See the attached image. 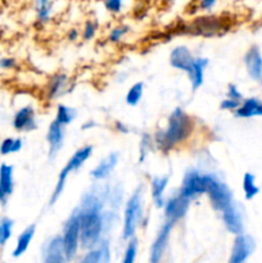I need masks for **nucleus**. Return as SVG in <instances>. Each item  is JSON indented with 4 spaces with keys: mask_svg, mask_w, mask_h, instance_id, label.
<instances>
[{
    "mask_svg": "<svg viewBox=\"0 0 262 263\" xmlns=\"http://www.w3.org/2000/svg\"><path fill=\"white\" fill-rule=\"evenodd\" d=\"M193 130H194V122L192 117L182 108H176L170 115L166 128L156 133L154 143L159 151L169 153L175 146L186 141L193 134Z\"/></svg>",
    "mask_w": 262,
    "mask_h": 263,
    "instance_id": "1",
    "label": "nucleus"
},
{
    "mask_svg": "<svg viewBox=\"0 0 262 263\" xmlns=\"http://www.w3.org/2000/svg\"><path fill=\"white\" fill-rule=\"evenodd\" d=\"M80 217V243L84 249H91L97 246L102 235L103 221L102 208L79 207Z\"/></svg>",
    "mask_w": 262,
    "mask_h": 263,
    "instance_id": "2",
    "label": "nucleus"
},
{
    "mask_svg": "<svg viewBox=\"0 0 262 263\" xmlns=\"http://www.w3.org/2000/svg\"><path fill=\"white\" fill-rule=\"evenodd\" d=\"M92 154V146L91 145H85L82 148L77 149L74 152L73 156L68 159L66 166L63 167L61 172H59V176H58V181H57L55 187H54V192L50 197V204H55L57 200L59 199V197L62 195L63 193L64 186H66V181H67V177L69 176L72 171H76L79 170L80 167L84 166L85 162L91 157Z\"/></svg>",
    "mask_w": 262,
    "mask_h": 263,
    "instance_id": "3",
    "label": "nucleus"
},
{
    "mask_svg": "<svg viewBox=\"0 0 262 263\" xmlns=\"http://www.w3.org/2000/svg\"><path fill=\"white\" fill-rule=\"evenodd\" d=\"M205 194L213 210L222 212L234 202L233 193L225 182L220 181L215 175L205 174Z\"/></svg>",
    "mask_w": 262,
    "mask_h": 263,
    "instance_id": "4",
    "label": "nucleus"
},
{
    "mask_svg": "<svg viewBox=\"0 0 262 263\" xmlns=\"http://www.w3.org/2000/svg\"><path fill=\"white\" fill-rule=\"evenodd\" d=\"M225 28L228 30L229 23L226 22L223 17H218V15H202V17L195 18L189 25L184 26L182 32L211 37V36L220 33Z\"/></svg>",
    "mask_w": 262,
    "mask_h": 263,
    "instance_id": "5",
    "label": "nucleus"
},
{
    "mask_svg": "<svg viewBox=\"0 0 262 263\" xmlns=\"http://www.w3.org/2000/svg\"><path fill=\"white\" fill-rule=\"evenodd\" d=\"M143 216V190L136 189L128 198L125 208V221H123V239H131L135 235L136 228Z\"/></svg>",
    "mask_w": 262,
    "mask_h": 263,
    "instance_id": "6",
    "label": "nucleus"
},
{
    "mask_svg": "<svg viewBox=\"0 0 262 263\" xmlns=\"http://www.w3.org/2000/svg\"><path fill=\"white\" fill-rule=\"evenodd\" d=\"M62 240H63V249L67 261H71L76 256L80 243V217L77 210L72 213L64 225Z\"/></svg>",
    "mask_w": 262,
    "mask_h": 263,
    "instance_id": "7",
    "label": "nucleus"
},
{
    "mask_svg": "<svg viewBox=\"0 0 262 263\" xmlns=\"http://www.w3.org/2000/svg\"><path fill=\"white\" fill-rule=\"evenodd\" d=\"M179 194L189 200L205 194V174L202 175L195 170L188 171L182 179Z\"/></svg>",
    "mask_w": 262,
    "mask_h": 263,
    "instance_id": "8",
    "label": "nucleus"
},
{
    "mask_svg": "<svg viewBox=\"0 0 262 263\" xmlns=\"http://www.w3.org/2000/svg\"><path fill=\"white\" fill-rule=\"evenodd\" d=\"M12 125L14 130L20 133H31V131L38 128V122H36V113L31 105H25L20 108L13 116Z\"/></svg>",
    "mask_w": 262,
    "mask_h": 263,
    "instance_id": "9",
    "label": "nucleus"
},
{
    "mask_svg": "<svg viewBox=\"0 0 262 263\" xmlns=\"http://www.w3.org/2000/svg\"><path fill=\"white\" fill-rule=\"evenodd\" d=\"M189 205L190 200L181 197L180 194L170 198L169 200H166V203L163 205L164 216H166L167 221L171 223H175L179 220H181L186 215L188 210H189Z\"/></svg>",
    "mask_w": 262,
    "mask_h": 263,
    "instance_id": "10",
    "label": "nucleus"
},
{
    "mask_svg": "<svg viewBox=\"0 0 262 263\" xmlns=\"http://www.w3.org/2000/svg\"><path fill=\"white\" fill-rule=\"evenodd\" d=\"M254 247H256V244L251 236L239 234L234 241L233 252H231L229 263H244L246 259L253 253Z\"/></svg>",
    "mask_w": 262,
    "mask_h": 263,
    "instance_id": "11",
    "label": "nucleus"
},
{
    "mask_svg": "<svg viewBox=\"0 0 262 263\" xmlns=\"http://www.w3.org/2000/svg\"><path fill=\"white\" fill-rule=\"evenodd\" d=\"M13 167L8 163L0 164V204L5 207L10 195L14 190Z\"/></svg>",
    "mask_w": 262,
    "mask_h": 263,
    "instance_id": "12",
    "label": "nucleus"
},
{
    "mask_svg": "<svg viewBox=\"0 0 262 263\" xmlns=\"http://www.w3.org/2000/svg\"><path fill=\"white\" fill-rule=\"evenodd\" d=\"M46 140L49 144V157L54 158L62 149L64 143V126L55 120L50 123L46 134Z\"/></svg>",
    "mask_w": 262,
    "mask_h": 263,
    "instance_id": "13",
    "label": "nucleus"
},
{
    "mask_svg": "<svg viewBox=\"0 0 262 263\" xmlns=\"http://www.w3.org/2000/svg\"><path fill=\"white\" fill-rule=\"evenodd\" d=\"M172 226H174V223H171L167 221V222L162 226L161 230H159L158 235H157L156 240H154L153 246H152V248H151V262L152 263H158L162 259L164 249H166L167 243H169L170 234H171Z\"/></svg>",
    "mask_w": 262,
    "mask_h": 263,
    "instance_id": "14",
    "label": "nucleus"
},
{
    "mask_svg": "<svg viewBox=\"0 0 262 263\" xmlns=\"http://www.w3.org/2000/svg\"><path fill=\"white\" fill-rule=\"evenodd\" d=\"M244 64L247 72L254 81L262 80V54L258 46H252L244 55Z\"/></svg>",
    "mask_w": 262,
    "mask_h": 263,
    "instance_id": "15",
    "label": "nucleus"
},
{
    "mask_svg": "<svg viewBox=\"0 0 262 263\" xmlns=\"http://www.w3.org/2000/svg\"><path fill=\"white\" fill-rule=\"evenodd\" d=\"M195 57L193 55L192 51L186 48V46H176L172 49L171 54H170V64L174 68L180 69V71L188 72L192 67L193 62H194Z\"/></svg>",
    "mask_w": 262,
    "mask_h": 263,
    "instance_id": "16",
    "label": "nucleus"
},
{
    "mask_svg": "<svg viewBox=\"0 0 262 263\" xmlns=\"http://www.w3.org/2000/svg\"><path fill=\"white\" fill-rule=\"evenodd\" d=\"M222 220L228 231H230L231 234H235V235L241 234V231H243V220H241L240 212L238 211L236 205L234 204V202L222 211Z\"/></svg>",
    "mask_w": 262,
    "mask_h": 263,
    "instance_id": "17",
    "label": "nucleus"
},
{
    "mask_svg": "<svg viewBox=\"0 0 262 263\" xmlns=\"http://www.w3.org/2000/svg\"><path fill=\"white\" fill-rule=\"evenodd\" d=\"M118 163V153H110L105 157L104 159L99 162L97 164L94 170L90 172L91 177L97 181H100V180H105L110 174L113 172V170L116 168Z\"/></svg>",
    "mask_w": 262,
    "mask_h": 263,
    "instance_id": "18",
    "label": "nucleus"
},
{
    "mask_svg": "<svg viewBox=\"0 0 262 263\" xmlns=\"http://www.w3.org/2000/svg\"><path fill=\"white\" fill-rule=\"evenodd\" d=\"M66 261L67 258L64 254L62 236H55L49 241L44 263H66Z\"/></svg>",
    "mask_w": 262,
    "mask_h": 263,
    "instance_id": "19",
    "label": "nucleus"
},
{
    "mask_svg": "<svg viewBox=\"0 0 262 263\" xmlns=\"http://www.w3.org/2000/svg\"><path fill=\"white\" fill-rule=\"evenodd\" d=\"M208 66V59L207 58H195L193 62L192 67L189 71L186 72L189 76L190 84H192V89L197 90L199 89L204 81V69Z\"/></svg>",
    "mask_w": 262,
    "mask_h": 263,
    "instance_id": "20",
    "label": "nucleus"
},
{
    "mask_svg": "<svg viewBox=\"0 0 262 263\" xmlns=\"http://www.w3.org/2000/svg\"><path fill=\"white\" fill-rule=\"evenodd\" d=\"M67 85H68V77L64 73H55L50 77L48 82L46 95L48 99H57L67 92Z\"/></svg>",
    "mask_w": 262,
    "mask_h": 263,
    "instance_id": "21",
    "label": "nucleus"
},
{
    "mask_svg": "<svg viewBox=\"0 0 262 263\" xmlns=\"http://www.w3.org/2000/svg\"><path fill=\"white\" fill-rule=\"evenodd\" d=\"M167 185H169V177L167 176H156L152 179V198H153V202L157 208H162L164 205V203H166L163 194Z\"/></svg>",
    "mask_w": 262,
    "mask_h": 263,
    "instance_id": "22",
    "label": "nucleus"
},
{
    "mask_svg": "<svg viewBox=\"0 0 262 263\" xmlns=\"http://www.w3.org/2000/svg\"><path fill=\"white\" fill-rule=\"evenodd\" d=\"M235 116L239 118H249L254 116H262V103L256 98H249L241 102L240 107L235 110Z\"/></svg>",
    "mask_w": 262,
    "mask_h": 263,
    "instance_id": "23",
    "label": "nucleus"
},
{
    "mask_svg": "<svg viewBox=\"0 0 262 263\" xmlns=\"http://www.w3.org/2000/svg\"><path fill=\"white\" fill-rule=\"evenodd\" d=\"M33 9H35L36 21L39 25H46L50 21L54 9V2L53 0H35Z\"/></svg>",
    "mask_w": 262,
    "mask_h": 263,
    "instance_id": "24",
    "label": "nucleus"
},
{
    "mask_svg": "<svg viewBox=\"0 0 262 263\" xmlns=\"http://www.w3.org/2000/svg\"><path fill=\"white\" fill-rule=\"evenodd\" d=\"M35 231L36 226L30 225L21 233V235L18 236L17 239V246H15L14 251H13V257H15V258H17V257H21L26 251H27L33 235H35Z\"/></svg>",
    "mask_w": 262,
    "mask_h": 263,
    "instance_id": "25",
    "label": "nucleus"
},
{
    "mask_svg": "<svg viewBox=\"0 0 262 263\" xmlns=\"http://www.w3.org/2000/svg\"><path fill=\"white\" fill-rule=\"evenodd\" d=\"M109 262V249L107 244L100 246V248L90 251L79 263H108Z\"/></svg>",
    "mask_w": 262,
    "mask_h": 263,
    "instance_id": "26",
    "label": "nucleus"
},
{
    "mask_svg": "<svg viewBox=\"0 0 262 263\" xmlns=\"http://www.w3.org/2000/svg\"><path fill=\"white\" fill-rule=\"evenodd\" d=\"M23 141L20 138H5L0 143V156L18 153L22 149Z\"/></svg>",
    "mask_w": 262,
    "mask_h": 263,
    "instance_id": "27",
    "label": "nucleus"
},
{
    "mask_svg": "<svg viewBox=\"0 0 262 263\" xmlns=\"http://www.w3.org/2000/svg\"><path fill=\"white\" fill-rule=\"evenodd\" d=\"M76 116L77 112L74 108H69L64 104H59L58 108H57L55 121L61 123V125L67 126L76 118Z\"/></svg>",
    "mask_w": 262,
    "mask_h": 263,
    "instance_id": "28",
    "label": "nucleus"
},
{
    "mask_svg": "<svg viewBox=\"0 0 262 263\" xmlns=\"http://www.w3.org/2000/svg\"><path fill=\"white\" fill-rule=\"evenodd\" d=\"M243 190L246 199L251 200L259 193V187L256 185V177L252 174L247 172L243 177Z\"/></svg>",
    "mask_w": 262,
    "mask_h": 263,
    "instance_id": "29",
    "label": "nucleus"
},
{
    "mask_svg": "<svg viewBox=\"0 0 262 263\" xmlns=\"http://www.w3.org/2000/svg\"><path fill=\"white\" fill-rule=\"evenodd\" d=\"M144 92V84L143 82H136L133 86L128 89L127 94H126V103L128 105H138L139 102L141 100Z\"/></svg>",
    "mask_w": 262,
    "mask_h": 263,
    "instance_id": "30",
    "label": "nucleus"
},
{
    "mask_svg": "<svg viewBox=\"0 0 262 263\" xmlns=\"http://www.w3.org/2000/svg\"><path fill=\"white\" fill-rule=\"evenodd\" d=\"M13 225H14V222L9 217L0 218V246H5V243L10 239Z\"/></svg>",
    "mask_w": 262,
    "mask_h": 263,
    "instance_id": "31",
    "label": "nucleus"
},
{
    "mask_svg": "<svg viewBox=\"0 0 262 263\" xmlns=\"http://www.w3.org/2000/svg\"><path fill=\"white\" fill-rule=\"evenodd\" d=\"M130 30H131L130 26H127V25L116 26V27H113L112 30H110L109 36H108V40L113 44L120 43V41L122 40V39L125 37L128 32H130Z\"/></svg>",
    "mask_w": 262,
    "mask_h": 263,
    "instance_id": "32",
    "label": "nucleus"
},
{
    "mask_svg": "<svg viewBox=\"0 0 262 263\" xmlns=\"http://www.w3.org/2000/svg\"><path fill=\"white\" fill-rule=\"evenodd\" d=\"M136 253H138V240L134 238L130 239L127 248H126L125 257H123L122 263H135Z\"/></svg>",
    "mask_w": 262,
    "mask_h": 263,
    "instance_id": "33",
    "label": "nucleus"
},
{
    "mask_svg": "<svg viewBox=\"0 0 262 263\" xmlns=\"http://www.w3.org/2000/svg\"><path fill=\"white\" fill-rule=\"evenodd\" d=\"M98 31V23L95 21L89 20L85 22L84 28H82V39L85 41H89L91 39H94V36L97 35Z\"/></svg>",
    "mask_w": 262,
    "mask_h": 263,
    "instance_id": "34",
    "label": "nucleus"
},
{
    "mask_svg": "<svg viewBox=\"0 0 262 263\" xmlns=\"http://www.w3.org/2000/svg\"><path fill=\"white\" fill-rule=\"evenodd\" d=\"M151 145H152V138L149 134H144L143 136H141V140H140V157H139V162L140 163H143L144 161H145L146 156H148L149 153V149H151Z\"/></svg>",
    "mask_w": 262,
    "mask_h": 263,
    "instance_id": "35",
    "label": "nucleus"
},
{
    "mask_svg": "<svg viewBox=\"0 0 262 263\" xmlns=\"http://www.w3.org/2000/svg\"><path fill=\"white\" fill-rule=\"evenodd\" d=\"M123 0H103L104 8L112 14H118L122 10Z\"/></svg>",
    "mask_w": 262,
    "mask_h": 263,
    "instance_id": "36",
    "label": "nucleus"
},
{
    "mask_svg": "<svg viewBox=\"0 0 262 263\" xmlns=\"http://www.w3.org/2000/svg\"><path fill=\"white\" fill-rule=\"evenodd\" d=\"M241 104V100H235V99H231V98H228V99L222 100L220 103V108L223 110H234L235 112Z\"/></svg>",
    "mask_w": 262,
    "mask_h": 263,
    "instance_id": "37",
    "label": "nucleus"
},
{
    "mask_svg": "<svg viewBox=\"0 0 262 263\" xmlns=\"http://www.w3.org/2000/svg\"><path fill=\"white\" fill-rule=\"evenodd\" d=\"M17 67V61L13 57H2L0 58V69H4V71H9Z\"/></svg>",
    "mask_w": 262,
    "mask_h": 263,
    "instance_id": "38",
    "label": "nucleus"
},
{
    "mask_svg": "<svg viewBox=\"0 0 262 263\" xmlns=\"http://www.w3.org/2000/svg\"><path fill=\"white\" fill-rule=\"evenodd\" d=\"M217 4V0H199L198 2V9L203 12H210Z\"/></svg>",
    "mask_w": 262,
    "mask_h": 263,
    "instance_id": "39",
    "label": "nucleus"
},
{
    "mask_svg": "<svg viewBox=\"0 0 262 263\" xmlns=\"http://www.w3.org/2000/svg\"><path fill=\"white\" fill-rule=\"evenodd\" d=\"M228 98H231V99H235V100H241L243 99V95L239 92L238 87H236L235 85L230 84L228 89Z\"/></svg>",
    "mask_w": 262,
    "mask_h": 263,
    "instance_id": "40",
    "label": "nucleus"
},
{
    "mask_svg": "<svg viewBox=\"0 0 262 263\" xmlns=\"http://www.w3.org/2000/svg\"><path fill=\"white\" fill-rule=\"evenodd\" d=\"M115 127H116V130L118 131V133H122V134H127L128 133V127H127V126H126L125 123L120 122V121H116Z\"/></svg>",
    "mask_w": 262,
    "mask_h": 263,
    "instance_id": "41",
    "label": "nucleus"
},
{
    "mask_svg": "<svg viewBox=\"0 0 262 263\" xmlns=\"http://www.w3.org/2000/svg\"><path fill=\"white\" fill-rule=\"evenodd\" d=\"M79 36H80V32L77 28H71V30L68 31V39L71 41H76L77 39H79Z\"/></svg>",
    "mask_w": 262,
    "mask_h": 263,
    "instance_id": "42",
    "label": "nucleus"
},
{
    "mask_svg": "<svg viewBox=\"0 0 262 263\" xmlns=\"http://www.w3.org/2000/svg\"><path fill=\"white\" fill-rule=\"evenodd\" d=\"M95 126H97V123H95L94 121H89V122H86L82 125V130H87V128L95 127Z\"/></svg>",
    "mask_w": 262,
    "mask_h": 263,
    "instance_id": "43",
    "label": "nucleus"
},
{
    "mask_svg": "<svg viewBox=\"0 0 262 263\" xmlns=\"http://www.w3.org/2000/svg\"><path fill=\"white\" fill-rule=\"evenodd\" d=\"M0 143H2V139H0Z\"/></svg>",
    "mask_w": 262,
    "mask_h": 263,
    "instance_id": "44",
    "label": "nucleus"
}]
</instances>
